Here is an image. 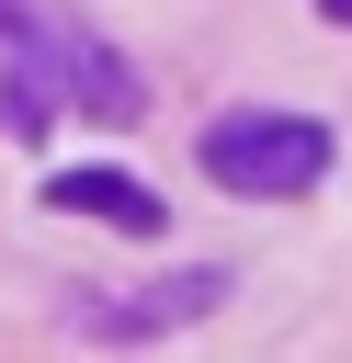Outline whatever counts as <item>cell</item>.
<instances>
[{
  "label": "cell",
  "mask_w": 352,
  "mask_h": 363,
  "mask_svg": "<svg viewBox=\"0 0 352 363\" xmlns=\"http://www.w3.org/2000/svg\"><path fill=\"white\" fill-rule=\"evenodd\" d=\"M0 68H11L45 113H102V125L136 113V68H125L91 23H68L57 0H0Z\"/></svg>",
  "instance_id": "1"
},
{
  "label": "cell",
  "mask_w": 352,
  "mask_h": 363,
  "mask_svg": "<svg viewBox=\"0 0 352 363\" xmlns=\"http://www.w3.org/2000/svg\"><path fill=\"white\" fill-rule=\"evenodd\" d=\"M204 182L238 204H295L329 182V125L318 113H216L204 125Z\"/></svg>",
  "instance_id": "2"
},
{
  "label": "cell",
  "mask_w": 352,
  "mask_h": 363,
  "mask_svg": "<svg viewBox=\"0 0 352 363\" xmlns=\"http://www.w3.org/2000/svg\"><path fill=\"white\" fill-rule=\"evenodd\" d=\"M216 295H227V272H216V261H193V272H170V284H148V295H102V306H91V329H102V340H148V329L204 318Z\"/></svg>",
  "instance_id": "3"
},
{
  "label": "cell",
  "mask_w": 352,
  "mask_h": 363,
  "mask_svg": "<svg viewBox=\"0 0 352 363\" xmlns=\"http://www.w3.org/2000/svg\"><path fill=\"white\" fill-rule=\"evenodd\" d=\"M45 204H57V216H102V227H125V238H159V193H148L136 170H57Z\"/></svg>",
  "instance_id": "4"
},
{
  "label": "cell",
  "mask_w": 352,
  "mask_h": 363,
  "mask_svg": "<svg viewBox=\"0 0 352 363\" xmlns=\"http://www.w3.org/2000/svg\"><path fill=\"white\" fill-rule=\"evenodd\" d=\"M318 11H329V23H352V0H318Z\"/></svg>",
  "instance_id": "5"
}]
</instances>
